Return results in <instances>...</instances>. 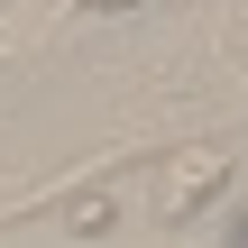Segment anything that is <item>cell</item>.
I'll return each mask as SVG.
<instances>
[{"mask_svg":"<svg viewBox=\"0 0 248 248\" xmlns=\"http://www.w3.org/2000/svg\"><path fill=\"white\" fill-rule=\"evenodd\" d=\"M221 184H230V147H212V138L166 147V156L147 166V212H156V221H193V212H212Z\"/></svg>","mask_w":248,"mask_h":248,"instance_id":"cell-1","label":"cell"}]
</instances>
